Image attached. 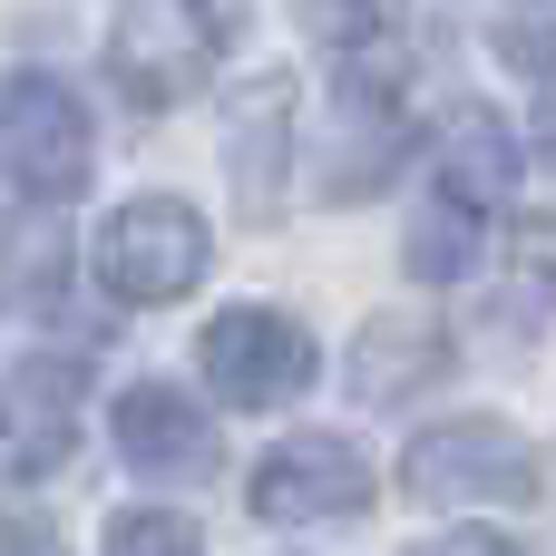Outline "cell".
<instances>
[{"label": "cell", "instance_id": "cell-13", "mask_svg": "<svg viewBox=\"0 0 556 556\" xmlns=\"http://www.w3.org/2000/svg\"><path fill=\"white\" fill-rule=\"evenodd\" d=\"M401 10L410 0H303V29L332 49V68H362V59H391Z\"/></svg>", "mask_w": 556, "mask_h": 556}, {"label": "cell", "instance_id": "cell-14", "mask_svg": "<svg viewBox=\"0 0 556 556\" xmlns=\"http://www.w3.org/2000/svg\"><path fill=\"white\" fill-rule=\"evenodd\" d=\"M469 264H479V215L440 195V205L410 225V274H420V283H459Z\"/></svg>", "mask_w": 556, "mask_h": 556}, {"label": "cell", "instance_id": "cell-8", "mask_svg": "<svg viewBox=\"0 0 556 556\" xmlns=\"http://www.w3.org/2000/svg\"><path fill=\"white\" fill-rule=\"evenodd\" d=\"M108 440H117V459L147 469V479H205V469H215V430H205V410H195L176 381L117 391V401H108Z\"/></svg>", "mask_w": 556, "mask_h": 556}, {"label": "cell", "instance_id": "cell-10", "mask_svg": "<svg viewBox=\"0 0 556 556\" xmlns=\"http://www.w3.org/2000/svg\"><path fill=\"white\" fill-rule=\"evenodd\" d=\"M283 117H293V78H283V68L244 78L235 108H225V166H235V205H244L254 225H264L274 195H283Z\"/></svg>", "mask_w": 556, "mask_h": 556}, {"label": "cell", "instance_id": "cell-9", "mask_svg": "<svg viewBox=\"0 0 556 556\" xmlns=\"http://www.w3.org/2000/svg\"><path fill=\"white\" fill-rule=\"evenodd\" d=\"M78 440V362H20L0 381V479H49Z\"/></svg>", "mask_w": 556, "mask_h": 556}, {"label": "cell", "instance_id": "cell-5", "mask_svg": "<svg viewBox=\"0 0 556 556\" xmlns=\"http://www.w3.org/2000/svg\"><path fill=\"white\" fill-rule=\"evenodd\" d=\"M215 39H225L215 0H137L108 59H117V78H127V98H137V108H166V98H186V88L205 78Z\"/></svg>", "mask_w": 556, "mask_h": 556}, {"label": "cell", "instance_id": "cell-20", "mask_svg": "<svg viewBox=\"0 0 556 556\" xmlns=\"http://www.w3.org/2000/svg\"><path fill=\"white\" fill-rule=\"evenodd\" d=\"M538 117H547V156H556V59H547V108Z\"/></svg>", "mask_w": 556, "mask_h": 556}, {"label": "cell", "instance_id": "cell-12", "mask_svg": "<svg viewBox=\"0 0 556 556\" xmlns=\"http://www.w3.org/2000/svg\"><path fill=\"white\" fill-rule=\"evenodd\" d=\"M508 186H518V137H508L489 108H459V117H450V147H440V195L469 205V215H489Z\"/></svg>", "mask_w": 556, "mask_h": 556}, {"label": "cell", "instance_id": "cell-19", "mask_svg": "<svg viewBox=\"0 0 556 556\" xmlns=\"http://www.w3.org/2000/svg\"><path fill=\"white\" fill-rule=\"evenodd\" d=\"M410 556H518V547L489 538V528H459V538H430V547H410Z\"/></svg>", "mask_w": 556, "mask_h": 556}, {"label": "cell", "instance_id": "cell-1", "mask_svg": "<svg viewBox=\"0 0 556 556\" xmlns=\"http://www.w3.org/2000/svg\"><path fill=\"white\" fill-rule=\"evenodd\" d=\"M205 254H215V244H205V215L176 205V195H137V205H117V215L98 225V244H88L108 303H176V293L205 274Z\"/></svg>", "mask_w": 556, "mask_h": 556}, {"label": "cell", "instance_id": "cell-3", "mask_svg": "<svg viewBox=\"0 0 556 556\" xmlns=\"http://www.w3.org/2000/svg\"><path fill=\"white\" fill-rule=\"evenodd\" d=\"M401 479H410L420 508H498V498L518 508V498H538V459H528V440L498 430V420L420 430L410 459H401Z\"/></svg>", "mask_w": 556, "mask_h": 556}, {"label": "cell", "instance_id": "cell-15", "mask_svg": "<svg viewBox=\"0 0 556 556\" xmlns=\"http://www.w3.org/2000/svg\"><path fill=\"white\" fill-rule=\"evenodd\" d=\"M49 293H59V225L39 215V225H10V235H0V303H10V313H20V303L39 313Z\"/></svg>", "mask_w": 556, "mask_h": 556}, {"label": "cell", "instance_id": "cell-18", "mask_svg": "<svg viewBox=\"0 0 556 556\" xmlns=\"http://www.w3.org/2000/svg\"><path fill=\"white\" fill-rule=\"evenodd\" d=\"M0 556H68V547H59V528H39V518H0Z\"/></svg>", "mask_w": 556, "mask_h": 556}, {"label": "cell", "instance_id": "cell-2", "mask_svg": "<svg viewBox=\"0 0 556 556\" xmlns=\"http://www.w3.org/2000/svg\"><path fill=\"white\" fill-rule=\"evenodd\" d=\"M88 166H98V127H88V108L59 88V78H10L0 88V176L20 186V195H39V205H59V195H78L88 186Z\"/></svg>", "mask_w": 556, "mask_h": 556}, {"label": "cell", "instance_id": "cell-11", "mask_svg": "<svg viewBox=\"0 0 556 556\" xmlns=\"http://www.w3.org/2000/svg\"><path fill=\"white\" fill-rule=\"evenodd\" d=\"M440 352H450V342H440L420 313H371V323H362V342L342 352V381H352L362 401H381V410H391V401H410L420 381H440Z\"/></svg>", "mask_w": 556, "mask_h": 556}, {"label": "cell", "instance_id": "cell-4", "mask_svg": "<svg viewBox=\"0 0 556 556\" xmlns=\"http://www.w3.org/2000/svg\"><path fill=\"white\" fill-rule=\"evenodd\" d=\"M205 381L235 401V410H274V401H293V391H313V332L303 323H283V313H264V303H235V313H215L205 323Z\"/></svg>", "mask_w": 556, "mask_h": 556}, {"label": "cell", "instance_id": "cell-17", "mask_svg": "<svg viewBox=\"0 0 556 556\" xmlns=\"http://www.w3.org/2000/svg\"><path fill=\"white\" fill-rule=\"evenodd\" d=\"M518 274L556 303V215H528V225H518Z\"/></svg>", "mask_w": 556, "mask_h": 556}, {"label": "cell", "instance_id": "cell-7", "mask_svg": "<svg viewBox=\"0 0 556 556\" xmlns=\"http://www.w3.org/2000/svg\"><path fill=\"white\" fill-rule=\"evenodd\" d=\"M391 68H401V59H362V68H342V137H332V166H323L332 205H362V195L401 166V147H410V117H401Z\"/></svg>", "mask_w": 556, "mask_h": 556}, {"label": "cell", "instance_id": "cell-6", "mask_svg": "<svg viewBox=\"0 0 556 556\" xmlns=\"http://www.w3.org/2000/svg\"><path fill=\"white\" fill-rule=\"evenodd\" d=\"M362 508H371V469H362V450H342V440H323V430H293V440L264 450V469H254V518H274V528L362 518Z\"/></svg>", "mask_w": 556, "mask_h": 556}, {"label": "cell", "instance_id": "cell-16", "mask_svg": "<svg viewBox=\"0 0 556 556\" xmlns=\"http://www.w3.org/2000/svg\"><path fill=\"white\" fill-rule=\"evenodd\" d=\"M108 556H205V547H195V528L176 508H127L108 528Z\"/></svg>", "mask_w": 556, "mask_h": 556}]
</instances>
